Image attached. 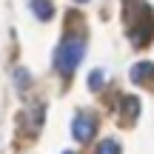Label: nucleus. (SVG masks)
<instances>
[{
  "mask_svg": "<svg viewBox=\"0 0 154 154\" xmlns=\"http://www.w3.org/2000/svg\"><path fill=\"white\" fill-rule=\"evenodd\" d=\"M83 51H86V40L74 37V34H66V37L60 40V46H57V57H54L57 72L72 77L74 69L80 66V60H83Z\"/></svg>",
  "mask_w": 154,
  "mask_h": 154,
  "instance_id": "f257e3e1",
  "label": "nucleus"
},
{
  "mask_svg": "<svg viewBox=\"0 0 154 154\" xmlns=\"http://www.w3.org/2000/svg\"><path fill=\"white\" fill-rule=\"evenodd\" d=\"M154 37V14L146 3H140V9H134V17L128 20V40L137 49H143L146 43H151Z\"/></svg>",
  "mask_w": 154,
  "mask_h": 154,
  "instance_id": "f03ea898",
  "label": "nucleus"
},
{
  "mask_svg": "<svg viewBox=\"0 0 154 154\" xmlns=\"http://www.w3.org/2000/svg\"><path fill=\"white\" fill-rule=\"evenodd\" d=\"M94 134H97V117L88 114V111L77 114L74 123H72V137L77 140V143H91Z\"/></svg>",
  "mask_w": 154,
  "mask_h": 154,
  "instance_id": "7ed1b4c3",
  "label": "nucleus"
},
{
  "mask_svg": "<svg viewBox=\"0 0 154 154\" xmlns=\"http://www.w3.org/2000/svg\"><path fill=\"white\" fill-rule=\"evenodd\" d=\"M137 117H140V100L134 97V94L123 97V103H120V120H123V126H131Z\"/></svg>",
  "mask_w": 154,
  "mask_h": 154,
  "instance_id": "20e7f679",
  "label": "nucleus"
},
{
  "mask_svg": "<svg viewBox=\"0 0 154 154\" xmlns=\"http://www.w3.org/2000/svg\"><path fill=\"white\" fill-rule=\"evenodd\" d=\"M131 80L137 83V86H146V83L154 80V63L151 60H140L131 66Z\"/></svg>",
  "mask_w": 154,
  "mask_h": 154,
  "instance_id": "39448f33",
  "label": "nucleus"
},
{
  "mask_svg": "<svg viewBox=\"0 0 154 154\" xmlns=\"http://www.w3.org/2000/svg\"><path fill=\"white\" fill-rule=\"evenodd\" d=\"M32 9H34V17H40V20H51L54 17V6L49 0H34Z\"/></svg>",
  "mask_w": 154,
  "mask_h": 154,
  "instance_id": "423d86ee",
  "label": "nucleus"
},
{
  "mask_svg": "<svg viewBox=\"0 0 154 154\" xmlns=\"http://www.w3.org/2000/svg\"><path fill=\"white\" fill-rule=\"evenodd\" d=\"M103 83H106V77H103L100 69H94V72L88 74V88H91V91H100V88H103Z\"/></svg>",
  "mask_w": 154,
  "mask_h": 154,
  "instance_id": "0eeeda50",
  "label": "nucleus"
},
{
  "mask_svg": "<svg viewBox=\"0 0 154 154\" xmlns=\"http://www.w3.org/2000/svg\"><path fill=\"white\" fill-rule=\"evenodd\" d=\"M97 154H120V143L117 140H103L97 146Z\"/></svg>",
  "mask_w": 154,
  "mask_h": 154,
  "instance_id": "6e6552de",
  "label": "nucleus"
},
{
  "mask_svg": "<svg viewBox=\"0 0 154 154\" xmlns=\"http://www.w3.org/2000/svg\"><path fill=\"white\" fill-rule=\"evenodd\" d=\"M14 77H17V86H20V88H26V86H29V72H26V69H17Z\"/></svg>",
  "mask_w": 154,
  "mask_h": 154,
  "instance_id": "1a4fd4ad",
  "label": "nucleus"
},
{
  "mask_svg": "<svg viewBox=\"0 0 154 154\" xmlns=\"http://www.w3.org/2000/svg\"><path fill=\"white\" fill-rule=\"evenodd\" d=\"M77 3H86V0H77Z\"/></svg>",
  "mask_w": 154,
  "mask_h": 154,
  "instance_id": "9d476101",
  "label": "nucleus"
},
{
  "mask_svg": "<svg viewBox=\"0 0 154 154\" xmlns=\"http://www.w3.org/2000/svg\"><path fill=\"white\" fill-rule=\"evenodd\" d=\"M63 154H72V151H63Z\"/></svg>",
  "mask_w": 154,
  "mask_h": 154,
  "instance_id": "9b49d317",
  "label": "nucleus"
}]
</instances>
